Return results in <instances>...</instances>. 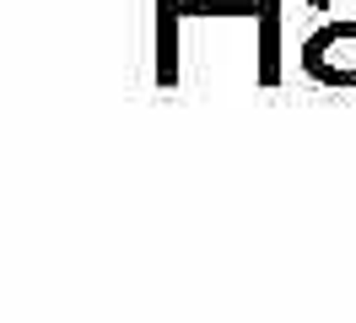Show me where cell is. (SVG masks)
I'll return each mask as SVG.
<instances>
[{
	"label": "cell",
	"mask_w": 356,
	"mask_h": 323,
	"mask_svg": "<svg viewBox=\"0 0 356 323\" xmlns=\"http://www.w3.org/2000/svg\"><path fill=\"white\" fill-rule=\"evenodd\" d=\"M302 76L318 86H356V27H318L308 43H302Z\"/></svg>",
	"instance_id": "6da1fadb"
},
{
	"label": "cell",
	"mask_w": 356,
	"mask_h": 323,
	"mask_svg": "<svg viewBox=\"0 0 356 323\" xmlns=\"http://www.w3.org/2000/svg\"><path fill=\"white\" fill-rule=\"evenodd\" d=\"M313 11L330 27H356V0H313Z\"/></svg>",
	"instance_id": "7a4b0ae2"
}]
</instances>
